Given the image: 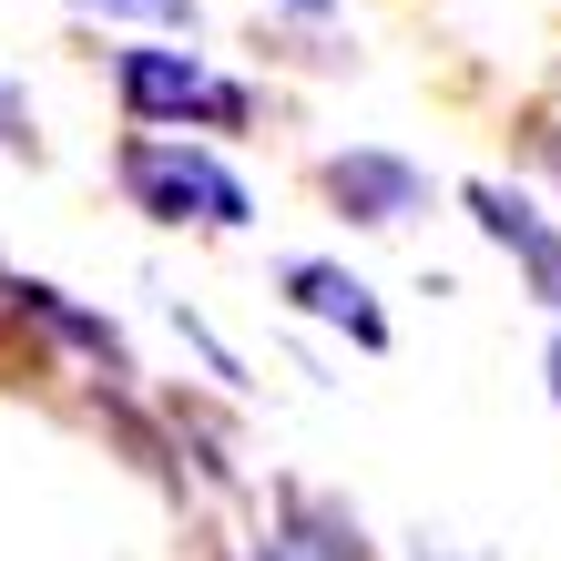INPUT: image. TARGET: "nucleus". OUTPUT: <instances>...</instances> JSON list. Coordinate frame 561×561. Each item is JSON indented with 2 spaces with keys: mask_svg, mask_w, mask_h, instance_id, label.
Returning a JSON list of instances; mask_svg holds the SVG:
<instances>
[{
  "mask_svg": "<svg viewBox=\"0 0 561 561\" xmlns=\"http://www.w3.org/2000/svg\"><path fill=\"white\" fill-rule=\"evenodd\" d=\"M82 11H103V21H163V31H194V21H205L194 0H82Z\"/></svg>",
  "mask_w": 561,
  "mask_h": 561,
  "instance_id": "8",
  "label": "nucleus"
},
{
  "mask_svg": "<svg viewBox=\"0 0 561 561\" xmlns=\"http://www.w3.org/2000/svg\"><path fill=\"white\" fill-rule=\"evenodd\" d=\"M286 307L317 317V327H337V337H357L368 357H388V307H378V286L347 276L337 255H286Z\"/></svg>",
  "mask_w": 561,
  "mask_h": 561,
  "instance_id": "5",
  "label": "nucleus"
},
{
  "mask_svg": "<svg viewBox=\"0 0 561 561\" xmlns=\"http://www.w3.org/2000/svg\"><path fill=\"white\" fill-rule=\"evenodd\" d=\"M541 368H551V409H561V327H551V357H541Z\"/></svg>",
  "mask_w": 561,
  "mask_h": 561,
  "instance_id": "11",
  "label": "nucleus"
},
{
  "mask_svg": "<svg viewBox=\"0 0 561 561\" xmlns=\"http://www.w3.org/2000/svg\"><path fill=\"white\" fill-rule=\"evenodd\" d=\"M255 561H357V520L337 501H317V490H286V511L255 541Z\"/></svg>",
  "mask_w": 561,
  "mask_h": 561,
  "instance_id": "7",
  "label": "nucleus"
},
{
  "mask_svg": "<svg viewBox=\"0 0 561 561\" xmlns=\"http://www.w3.org/2000/svg\"><path fill=\"white\" fill-rule=\"evenodd\" d=\"M11 317H42L61 347H82V357H92V368L134 378V347H123V327H113V317H92V307H72L61 286H42V276H11Z\"/></svg>",
  "mask_w": 561,
  "mask_h": 561,
  "instance_id": "6",
  "label": "nucleus"
},
{
  "mask_svg": "<svg viewBox=\"0 0 561 561\" xmlns=\"http://www.w3.org/2000/svg\"><path fill=\"white\" fill-rule=\"evenodd\" d=\"M113 174H123V194H134V215H153V225H215V236L255 225V194H245V174H236L225 153H205V144L134 134V144L113 153Z\"/></svg>",
  "mask_w": 561,
  "mask_h": 561,
  "instance_id": "2",
  "label": "nucleus"
},
{
  "mask_svg": "<svg viewBox=\"0 0 561 561\" xmlns=\"http://www.w3.org/2000/svg\"><path fill=\"white\" fill-rule=\"evenodd\" d=\"M531 153H541V174L561 184V123H531Z\"/></svg>",
  "mask_w": 561,
  "mask_h": 561,
  "instance_id": "9",
  "label": "nucleus"
},
{
  "mask_svg": "<svg viewBox=\"0 0 561 561\" xmlns=\"http://www.w3.org/2000/svg\"><path fill=\"white\" fill-rule=\"evenodd\" d=\"M459 205H470V225L520 266V286L541 296V317H561V215H541L531 194L501 184V174H470V184H459Z\"/></svg>",
  "mask_w": 561,
  "mask_h": 561,
  "instance_id": "3",
  "label": "nucleus"
},
{
  "mask_svg": "<svg viewBox=\"0 0 561 561\" xmlns=\"http://www.w3.org/2000/svg\"><path fill=\"white\" fill-rule=\"evenodd\" d=\"M113 92H123V113L144 123V134H245L255 123V92L236 72H215V61H194V51H163V42H123L113 51Z\"/></svg>",
  "mask_w": 561,
  "mask_h": 561,
  "instance_id": "1",
  "label": "nucleus"
},
{
  "mask_svg": "<svg viewBox=\"0 0 561 561\" xmlns=\"http://www.w3.org/2000/svg\"><path fill=\"white\" fill-rule=\"evenodd\" d=\"M0 123H21V92H11V82H0Z\"/></svg>",
  "mask_w": 561,
  "mask_h": 561,
  "instance_id": "12",
  "label": "nucleus"
},
{
  "mask_svg": "<svg viewBox=\"0 0 561 561\" xmlns=\"http://www.w3.org/2000/svg\"><path fill=\"white\" fill-rule=\"evenodd\" d=\"M276 11H296V21H337L347 0H276Z\"/></svg>",
  "mask_w": 561,
  "mask_h": 561,
  "instance_id": "10",
  "label": "nucleus"
},
{
  "mask_svg": "<svg viewBox=\"0 0 561 561\" xmlns=\"http://www.w3.org/2000/svg\"><path fill=\"white\" fill-rule=\"evenodd\" d=\"M327 205H337L347 225H409L428 215V163L409 153H388V144H347V153H327Z\"/></svg>",
  "mask_w": 561,
  "mask_h": 561,
  "instance_id": "4",
  "label": "nucleus"
}]
</instances>
